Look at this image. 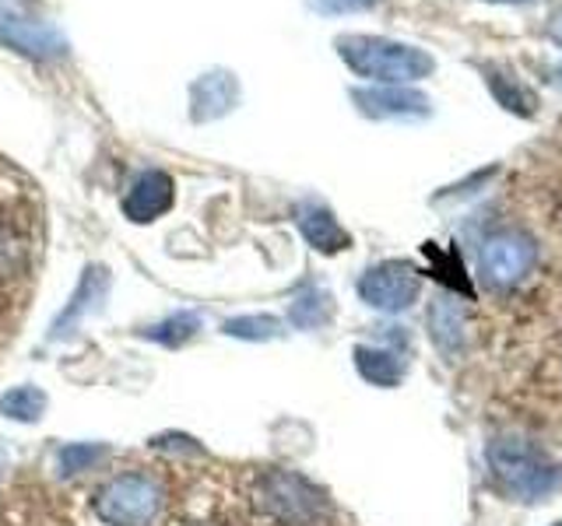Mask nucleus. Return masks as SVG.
Segmentation results:
<instances>
[{"label": "nucleus", "instance_id": "f03ea898", "mask_svg": "<svg viewBox=\"0 0 562 526\" xmlns=\"http://www.w3.org/2000/svg\"><path fill=\"white\" fill-rule=\"evenodd\" d=\"M40 197L0 158V344L11 341V333L29 306L40 271Z\"/></svg>", "mask_w": 562, "mask_h": 526}, {"label": "nucleus", "instance_id": "7ed1b4c3", "mask_svg": "<svg viewBox=\"0 0 562 526\" xmlns=\"http://www.w3.org/2000/svg\"><path fill=\"white\" fill-rule=\"evenodd\" d=\"M338 53L348 70H356L359 78H369L376 84H412L436 70L429 49L397 39H380V35H341Z\"/></svg>", "mask_w": 562, "mask_h": 526}, {"label": "nucleus", "instance_id": "1a4fd4ad", "mask_svg": "<svg viewBox=\"0 0 562 526\" xmlns=\"http://www.w3.org/2000/svg\"><path fill=\"white\" fill-rule=\"evenodd\" d=\"M527 242L514 239V236H506V239H496L485 250V267L488 271H496V274H517L524 267V260H527Z\"/></svg>", "mask_w": 562, "mask_h": 526}, {"label": "nucleus", "instance_id": "39448f33", "mask_svg": "<svg viewBox=\"0 0 562 526\" xmlns=\"http://www.w3.org/2000/svg\"><path fill=\"white\" fill-rule=\"evenodd\" d=\"M169 204H172V180L162 172H148L145 180L127 193L123 210H127L131 221H155L162 210H169Z\"/></svg>", "mask_w": 562, "mask_h": 526}, {"label": "nucleus", "instance_id": "9d476101", "mask_svg": "<svg viewBox=\"0 0 562 526\" xmlns=\"http://www.w3.org/2000/svg\"><path fill=\"white\" fill-rule=\"evenodd\" d=\"M193 333V320L190 316H180V320H169V323H162V327H151V330H145V338H151V341H162V344H183L187 338Z\"/></svg>", "mask_w": 562, "mask_h": 526}, {"label": "nucleus", "instance_id": "0eeeda50", "mask_svg": "<svg viewBox=\"0 0 562 526\" xmlns=\"http://www.w3.org/2000/svg\"><path fill=\"white\" fill-rule=\"evenodd\" d=\"M105 285H110V281H105V271H88L85 281H81V288L75 291V298H70V306L57 316V323H53L49 338H64V333L75 330V323L81 320V316L105 295Z\"/></svg>", "mask_w": 562, "mask_h": 526}, {"label": "nucleus", "instance_id": "20e7f679", "mask_svg": "<svg viewBox=\"0 0 562 526\" xmlns=\"http://www.w3.org/2000/svg\"><path fill=\"white\" fill-rule=\"evenodd\" d=\"M359 110L380 119H422L432 113L429 99L415 92L412 84H376L356 92Z\"/></svg>", "mask_w": 562, "mask_h": 526}, {"label": "nucleus", "instance_id": "9b49d317", "mask_svg": "<svg viewBox=\"0 0 562 526\" xmlns=\"http://www.w3.org/2000/svg\"><path fill=\"white\" fill-rule=\"evenodd\" d=\"M380 0H313V8L316 11H324V14H351V11H369V8H376Z\"/></svg>", "mask_w": 562, "mask_h": 526}, {"label": "nucleus", "instance_id": "ddd939ff", "mask_svg": "<svg viewBox=\"0 0 562 526\" xmlns=\"http://www.w3.org/2000/svg\"><path fill=\"white\" fill-rule=\"evenodd\" d=\"M485 4H538V0H485Z\"/></svg>", "mask_w": 562, "mask_h": 526}, {"label": "nucleus", "instance_id": "f257e3e1", "mask_svg": "<svg viewBox=\"0 0 562 526\" xmlns=\"http://www.w3.org/2000/svg\"><path fill=\"white\" fill-rule=\"evenodd\" d=\"M70 484H14L0 526H166L172 484L158 464H102Z\"/></svg>", "mask_w": 562, "mask_h": 526}, {"label": "nucleus", "instance_id": "6e6552de", "mask_svg": "<svg viewBox=\"0 0 562 526\" xmlns=\"http://www.w3.org/2000/svg\"><path fill=\"white\" fill-rule=\"evenodd\" d=\"M0 411L11 421H40L46 411V393L35 390V386H14L4 397H0Z\"/></svg>", "mask_w": 562, "mask_h": 526}, {"label": "nucleus", "instance_id": "423d86ee", "mask_svg": "<svg viewBox=\"0 0 562 526\" xmlns=\"http://www.w3.org/2000/svg\"><path fill=\"white\" fill-rule=\"evenodd\" d=\"M485 84H488V92L496 95V102L503 105V110L517 113V116H535L538 113V95L524 81H517L514 75H509V70L488 67L485 70Z\"/></svg>", "mask_w": 562, "mask_h": 526}, {"label": "nucleus", "instance_id": "f8f14e48", "mask_svg": "<svg viewBox=\"0 0 562 526\" xmlns=\"http://www.w3.org/2000/svg\"><path fill=\"white\" fill-rule=\"evenodd\" d=\"M549 39H552V46L562 49V11L552 14V22H549Z\"/></svg>", "mask_w": 562, "mask_h": 526}]
</instances>
